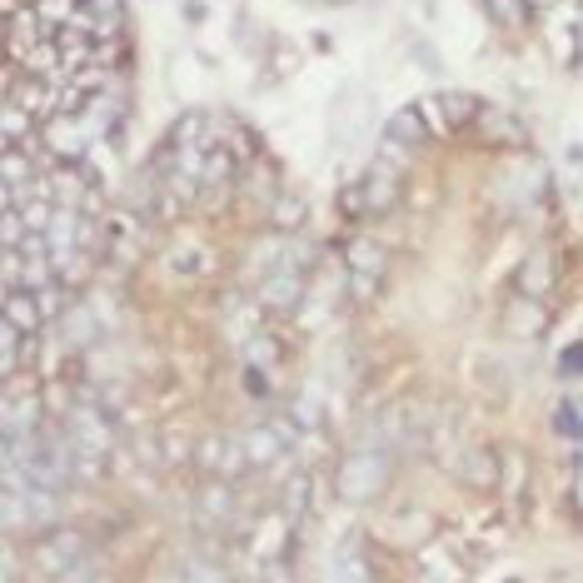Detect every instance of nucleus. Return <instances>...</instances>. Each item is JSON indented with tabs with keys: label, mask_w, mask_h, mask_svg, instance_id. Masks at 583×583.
<instances>
[{
	"label": "nucleus",
	"mask_w": 583,
	"mask_h": 583,
	"mask_svg": "<svg viewBox=\"0 0 583 583\" xmlns=\"http://www.w3.org/2000/svg\"><path fill=\"white\" fill-rule=\"evenodd\" d=\"M185 583H235L230 579V573H220V569H215V563H190V569H185Z\"/></svg>",
	"instance_id": "nucleus-22"
},
{
	"label": "nucleus",
	"mask_w": 583,
	"mask_h": 583,
	"mask_svg": "<svg viewBox=\"0 0 583 583\" xmlns=\"http://www.w3.org/2000/svg\"><path fill=\"white\" fill-rule=\"evenodd\" d=\"M0 314H6V324H15L21 334H41V324H45V310H41V300H35V290H6V300H0Z\"/></svg>",
	"instance_id": "nucleus-9"
},
{
	"label": "nucleus",
	"mask_w": 583,
	"mask_h": 583,
	"mask_svg": "<svg viewBox=\"0 0 583 583\" xmlns=\"http://www.w3.org/2000/svg\"><path fill=\"white\" fill-rule=\"evenodd\" d=\"M21 340H31V334H21L15 324H0V369L6 374L21 369Z\"/></svg>",
	"instance_id": "nucleus-17"
},
{
	"label": "nucleus",
	"mask_w": 583,
	"mask_h": 583,
	"mask_svg": "<svg viewBox=\"0 0 583 583\" xmlns=\"http://www.w3.org/2000/svg\"><path fill=\"white\" fill-rule=\"evenodd\" d=\"M384 140L404 145V150H419V145L429 140V111H424V105H404V111H394L389 125H384Z\"/></svg>",
	"instance_id": "nucleus-8"
},
{
	"label": "nucleus",
	"mask_w": 583,
	"mask_h": 583,
	"mask_svg": "<svg viewBox=\"0 0 583 583\" xmlns=\"http://www.w3.org/2000/svg\"><path fill=\"white\" fill-rule=\"evenodd\" d=\"M304 300V260H290L284 270L264 274L260 280V310L270 314H294Z\"/></svg>",
	"instance_id": "nucleus-6"
},
{
	"label": "nucleus",
	"mask_w": 583,
	"mask_h": 583,
	"mask_svg": "<svg viewBox=\"0 0 583 583\" xmlns=\"http://www.w3.org/2000/svg\"><path fill=\"white\" fill-rule=\"evenodd\" d=\"M25 131H35V115L25 105L6 101V150H21L25 145Z\"/></svg>",
	"instance_id": "nucleus-14"
},
{
	"label": "nucleus",
	"mask_w": 583,
	"mask_h": 583,
	"mask_svg": "<svg viewBox=\"0 0 583 583\" xmlns=\"http://www.w3.org/2000/svg\"><path fill=\"white\" fill-rule=\"evenodd\" d=\"M434 105L444 111V131H459V125H469V121H479V115H483V105L473 101V95H464V91L434 95Z\"/></svg>",
	"instance_id": "nucleus-13"
},
{
	"label": "nucleus",
	"mask_w": 583,
	"mask_h": 583,
	"mask_svg": "<svg viewBox=\"0 0 583 583\" xmlns=\"http://www.w3.org/2000/svg\"><path fill=\"white\" fill-rule=\"evenodd\" d=\"M6 434H15V439L41 434V394H11L6 399Z\"/></svg>",
	"instance_id": "nucleus-11"
},
{
	"label": "nucleus",
	"mask_w": 583,
	"mask_h": 583,
	"mask_svg": "<svg viewBox=\"0 0 583 583\" xmlns=\"http://www.w3.org/2000/svg\"><path fill=\"white\" fill-rule=\"evenodd\" d=\"M35 569L61 583H81L95 569V549L81 529H51L45 539H35Z\"/></svg>",
	"instance_id": "nucleus-1"
},
{
	"label": "nucleus",
	"mask_w": 583,
	"mask_h": 583,
	"mask_svg": "<svg viewBox=\"0 0 583 583\" xmlns=\"http://www.w3.org/2000/svg\"><path fill=\"white\" fill-rule=\"evenodd\" d=\"M195 464L215 479H235V473L254 469L250 464V449H244V434H210V439L195 444Z\"/></svg>",
	"instance_id": "nucleus-5"
},
{
	"label": "nucleus",
	"mask_w": 583,
	"mask_h": 583,
	"mask_svg": "<svg viewBox=\"0 0 583 583\" xmlns=\"http://www.w3.org/2000/svg\"><path fill=\"white\" fill-rule=\"evenodd\" d=\"M459 479L473 483V489H493V483H499V459H493L489 449H464Z\"/></svg>",
	"instance_id": "nucleus-12"
},
{
	"label": "nucleus",
	"mask_w": 583,
	"mask_h": 583,
	"mask_svg": "<svg viewBox=\"0 0 583 583\" xmlns=\"http://www.w3.org/2000/svg\"><path fill=\"white\" fill-rule=\"evenodd\" d=\"M340 583H374L369 579V563H364L360 543H340Z\"/></svg>",
	"instance_id": "nucleus-15"
},
{
	"label": "nucleus",
	"mask_w": 583,
	"mask_h": 583,
	"mask_svg": "<svg viewBox=\"0 0 583 583\" xmlns=\"http://www.w3.org/2000/svg\"><path fill=\"white\" fill-rule=\"evenodd\" d=\"M304 509H310V479L300 473V479H294L290 489H284V513L294 519V513H304Z\"/></svg>",
	"instance_id": "nucleus-21"
},
{
	"label": "nucleus",
	"mask_w": 583,
	"mask_h": 583,
	"mask_svg": "<svg viewBox=\"0 0 583 583\" xmlns=\"http://www.w3.org/2000/svg\"><path fill=\"white\" fill-rule=\"evenodd\" d=\"M270 215H274V225H280V230H300V220H304V200L284 195V200H274V205H270Z\"/></svg>",
	"instance_id": "nucleus-19"
},
{
	"label": "nucleus",
	"mask_w": 583,
	"mask_h": 583,
	"mask_svg": "<svg viewBox=\"0 0 583 583\" xmlns=\"http://www.w3.org/2000/svg\"><path fill=\"white\" fill-rule=\"evenodd\" d=\"M320 419H324V414H320V399L300 394V399H294V409H290V424L304 434V429H320Z\"/></svg>",
	"instance_id": "nucleus-18"
},
{
	"label": "nucleus",
	"mask_w": 583,
	"mask_h": 583,
	"mask_svg": "<svg viewBox=\"0 0 583 583\" xmlns=\"http://www.w3.org/2000/svg\"><path fill=\"white\" fill-rule=\"evenodd\" d=\"M200 513L215 523H235V493L225 489V483H215V489L200 499Z\"/></svg>",
	"instance_id": "nucleus-16"
},
{
	"label": "nucleus",
	"mask_w": 583,
	"mask_h": 583,
	"mask_svg": "<svg viewBox=\"0 0 583 583\" xmlns=\"http://www.w3.org/2000/svg\"><path fill=\"white\" fill-rule=\"evenodd\" d=\"M45 150L55 155V160H85L91 155V125L75 121L71 111H61L55 121H45Z\"/></svg>",
	"instance_id": "nucleus-7"
},
{
	"label": "nucleus",
	"mask_w": 583,
	"mask_h": 583,
	"mask_svg": "<svg viewBox=\"0 0 583 583\" xmlns=\"http://www.w3.org/2000/svg\"><path fill=\"white\" fill-rule=\"evenodd\" d=\"M489 11H493V21L519 25L523 15H529V0H489Z\"/></svg>",
	"instance_id": "nucleus-20"
},
{
	"label": "nucleus",
	"mask_w": 583,
	"mask_h": 583,
	"mask_svg": "<svg viewBox=\"0 0 583 583\" xmlns=\"http://www.w3.org/2000/svg\"><path fill=\"white\" fill-rule=\"evenodd\" d=\"M519 294L523 300H543V294H553V254L549 250H533L529 260H523V270H519Z\"/></svg>",
	"instance_id": "nucleus-10"
},
{
	"label": "nucleus",
	"mask_w": 583,
	"mask_h": 583,
	"mask_svg": "<svg viewBox=\"0 0 583 583\" xmlns=\"http://www.w3.org/2000/svg\"><path fill=\"white\" fill-rule=\"evenodd\" d=\"M384 270H389V254H384V244L374 240H350L344 244V280H350V294L354 300H374V290H379Z\"/></svg>",
	"instance_id": "nucleus-4"
},
{
	"label": "nucleus",
	"mask_w": 583,
	"mask_h": 583,
	"mask_svg": "<svg viewBox=\"0 0 583 583\" xmlns=\"http://www.w3.org/2000/svg\"><path fill=\"white\" fill-rule=\"evenodd\" d=\"M340 205H344V215H384V210H394L399 205V170H389V165H374L369 175H360V185H350V190L340 195Z\"/></svg>",
	"instance_id": "nucleus-3"
},
{
	"label": "nucleus",
	"mask_w": 583,
	"mask_h": 583,
	"mask_svg": "<svg viewBox=\"0 0 583 583\" xmlns=\"http://www.w3.org/2000/svg\"><path fill=\"white\" fill-rule=\"evenodd\" d=\"M334 483H340V499H350V503L379 499L384 483H389V449H379V444H360L354 454H344Z\"/></svg>",
	"instance_id": "nucleus-2"
}]
</instances>
